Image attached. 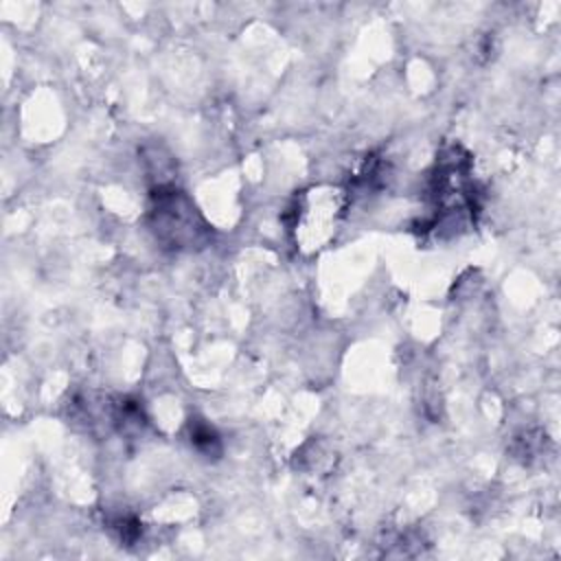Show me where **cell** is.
<instances>
[{
    "label": "cell",
    "instance_id": "6da1fadb",
    "mask_svg": "<svg viewBox=\"0 0 561 561\" xmlns=\"http://www.w3.org/2000/svg\"><path fill=\"white\" fill-rule=\"evenodd\" d=\"M153 206V230L156 234L173 248H193L206 234V226L197 215L193 202L175 188L156 191Z\"/></svg>",
    "mask_w": 561,
    "mask_h": 561
},
{
    "label": "cell",
    "instance_id": "7a4b0ae2",
    "mask_svg": "<svg viewBox=\"0 0 561 561\" xmlns=\"http://www.w3.org/2000/svg\"><path fill=\"white\" fill-rule=\"evenodd\" d=\"M342 210V199L337 188H313L302 197V206L298 208V224L296 230L300 228L302 239L313 248L316 243H322L329 234L331 228H335L337 217Z\"/></svg>",
    "mask_w": 561,
    "mask_h": 561
}]
</instances>
